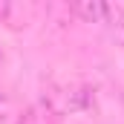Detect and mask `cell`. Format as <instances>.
I'll return each instance as SVG.
<instances>
[{
    "instance_id": "6da1fadb",
    "label": "cell",
    "mask_w": 124,
    "mask_h": 124,
    "mask_svg": "<svg viewBox=\"0 0 124 124\" xmlns=\"http://www.w3.org/2000/svg\"><path fill=\"white\" fill-rule=\"evenodd\" d=\"M46 101L52 104L55 113H84V110L93 107L95 90H93V87H87V84H72V87L55 93L52 98H46Z\"/></svg>"
},
{
    "instance_id": "7a4b0ae2",
    "label": "cell",
    "mask_w": 124,
    "mask_h": 124,
    "mask_svg": "<svg viewBox=\"0 0 124 124\" xmlns=\"http://www.w3.org/2000/svg\"><path fill=\"white\" fill-rule=\"evenodd\" d=\"M69 12L75 17H81L84 23H107L110 3H101V0H78V3L69 6Z\"/></svg>"
},
{
    "instance_id": "3957f363",
    "label": "cell",
    "mask_w": 124,
    "mask_h": 124,
    "mask_svg": "<svg viewBox=\"0 0 124 124\" xmlns=\"http://www.w3.org/2000/svg\"><path fill=\"white\" fill-rule=\"evenodd\" d=\"M58 121V113L52 110V104L43 98V101H35L32 107L23 110V116L17 118V124H55Z\"/></svg>"
},
{
    "instance_id": "277c9868",
    "label": "cell",
    "mask_w": 124,
    "mask_h": 124,
    "mask_svg": "<svg viewBox=\"0 0 124 124\" xmlns=\"http://www.w3.org/2000/svg\"><path fill=\"white\" fill-rule=\"evenodd\" d=\"M107 26H110V32H113V40L124 46V9H121V6H110Z\"/></svg>"
},
{
    "instance_id": "5b68a950",
    "label": "cell",
    "mask_w": 124,
    "mask_h": 124,
    "mask_svg": "<svg viewBox=\"0 0 124 124\" xmlns=\"http://www.w3.org/2000/svg\"><path fill=\"white\" fill-rule=\"evenodd\" d=\"M0 124H9V118H6V116H3V113H0Z\"/></svg>"
},
{
    "instance_id": "8992f818",
    "label": "cell",
    "mask_w": 124,
    "mask_h": 124,
    "mask_svg": "<svg viewBox=\"0 0 124 124\" xmlns=\"http://www.w3.org/2000/svg\"><path fill=\"white\" fill-rule=\"evenodd\" d=\"M0 61H3V52H0Z\"/></svg>"
}]
</instances>
